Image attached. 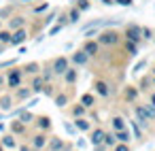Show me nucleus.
Segmentation results:
<instances>
[{"mask_svg":"<svg viewBox=\"0 0 155 151\" xmlns=\"http://www.w3.org/2000/svg\"><path fill=\"white\" fill-rule=\"evenodd\" d=\"M132 111H134L136 121H138L144 130H149V128L155 123V106H151L149 102H134V104H132Z\"/></svg>","mask_w":155,"mask_h":151,"instance_id":"obj_1","label":"nucleus"},{"mask_svg":"<svg viewBox=\"0 0 155 151\" xmlns=\"http://www.w3.org/2000/svg\"><path fill=\"white\" fill-rule=\"evenodd\" d=\"M96 41L100 43V47H117L123 41V34L117 28H100Z\"/></svg>","mask_w":155,"mask_h":151,"instance_id":"obj_2","label":"nucleus"},{"mask_svg":"<svg viewBox=\"0 0 155 151\" xmlns=\"http://www.w3.org/2000/svg\"><path fill=\"white\" fill-rule=\"evenodd\" d=\"M123 39L125 41H132V43H136V45H142V26L140 24H136V22H127V24H123Z\"/></svg>","mask_w":155,"mask_h":151,"instance_id":"obj_3","label":"nucleus"},{"mask_svg":"<svg viewBox=\"0 0 155 151\" xmlns=\"http://www.w3.org/2000/svg\"><path fill=\"white\" fill-rule=\"evenodd\" d=\"M24 70H21V66H11L9 70H7V87L9 89H15V87H19L21 83H24Z\"/></svg>","mask_w":155,"mask_h":151,"instance_id":"obj_4","label":"nucleus"},{"mask_svg":"<svg viewBox=\"0 0 155 151\" xmlns=\"http://www.w3.org/2000/svg\"><path fill=\"white\" fill-rule=\"evenodd\" d=\"M113 85L108 83V81H104V79H94V94L96 96H100V98H110L113 96Z\"/></svg>","mask_w":155,"mask_h":151,"instance_id":"obj_5","label":"nucleus"},{"mask_svg":"<svg viewBox=\"0 0 155 151\" xmlns=\"http://www.w3.org/2000/svg\"><path fill=\"white\" fill-rule=\"evenodd\" d=\"M47 140H49V136H47V132H34L32 136H30V147L34 149V151H43V149H47Z\"/></svg>","mask_w":155,"mask_h":151,"instance_id":"obj_6","label":"nucleus"},{"mask_svg":"<svg viewBox=\"0 0 155 151\" xmlns=\"http://www.w3.org/2000/svg\"><path fill=\"white\" fill-rule=\"evenodd\" d=\"M138 96H140V89H138L136 85H125V87H121V98H123L125 104L138 102Z\"/></svg>","mask_w":155,"mask_h":151,"instance_id":"obj_7","label":"nucleus"},{"mask_svg":"<svg viewBox=\"0 0 155 151\" xmlns=\"http://www.w3.org/2000/svg\"><path fill=\"white\" fill-rule=\"evenodd\" d=\"M81 49L94 60V58L100 55V49H102V47H100V43H98L96 39H83V47H81Z\"/></svg>","mask_w":155,"mask_h":151,"instance_id":"obj_8","label":"nucleus"},{"mask_svg":"<svg viewBox=\"0 0 155 151\" xmlns=\"http://www.w3.org/2000/svg\"><path fill=\"white\" fill-rule=\"evenodd\" d=\"M68 60H70V64H72V66H77V68H85V66L89 64V60H91V58H89L83 49H77L74 53H70V58H68Z\"/></svg>","mask_w":155,"mask_h":151,"instance_id":"obj_9","label":"nucleus"},{"mask_svg":"<svg viewBox=\"0 0 155 151\" xmlns=\"http://www.w3.org/2000/svg\"><path fill=\"white\" fill-rule=\"evenodd\" d=\"M68 66H70V60H68L66 55H58L55 60H51V68H53L55 77H62V75L68 70Z\"/></svg>","mask_w":155,"mask_h":151,"instance_id":"obj_10","label":"nucleus"},{"mask_svg":"<svg viewBox=\"0 0 155 151\" xmlns=\"http://www.w3.org/2000/svg\"><path fill=\"white\" fill-rule=\"evenodd\" d=\"M70 147L72 145H68L64 138H60V136H49V140H47V149L49 151H70Z\"/></svg>","mask_w":155,"mask_h":151,"instance_id":"obj_11","label":"nucleus"},{"mask_svg":"<svg viewBox=\"0 0 155 151\" xmlns=\"http://www.w3.org/2000/svg\"><path fill=\"white\" fill-rule=\"evenodd\" d=\"M34 128L38 132H51L53 130V121L49 115H36L34 117Z\"/></svg>","mask_w":155,"mask_h":151,"instance_id":"obj_12","label":"nucleus"},{"mask_svg":"<svg viewBox=\"0 0 155 151\" xmlns=\"http://www.w3.org/2000/svg\"><path fill=\"white\" fill-rule=\"evenodd\" d=\"M28 39H30V36H28V30H26V28H17V30H13V34H11V47L26 45Z\"/></svg>","mask_w":155,"mask_h":151,"instance_id":"obj_13","label":"nucleus"},{"mask_svg":"<svg viewBox=\"0 0 155 151\" xmlns=\"http://www.w3.org/2000/svg\"><path fill=\"white\" fill-rule=\"evenodd\" d=\"M13 106H15V96L9 94V92H2V94H0V111L9 113Z\"/></svg>","mask_w":155,"mask_h":151,"instance_id":"obj_14","label":"nucleus"},{"mask_svg":"<svg viewBox=\"0 0 155 151\" xmlns=\"http://www.w3.org/2000/svg\"><path fill=\"white\" fill-rule=\"evenodd\" d=\"M13 96H15V102H26L30 96H34V92L30 89V85H19L13 89Z\"/></svg>","mask_w":155,"mask_h":151,"instance_id":"obj_15","label":"nucleus"},{"mask_svg":"<svg viewBox=\"0 0 155 151\" xmlns=\"http://www.w3.org/2000/svg\"><path fill=\"white\" fill-rule=\"evenodd\" d=\"M26 24H28V19L24 17V15H17V13H13L9 19H7V28L9 30H17V28H26Z\"/></svg>","mask_w":155,"mask_h":151,"instance_id":"obj_16","label":"nucleus"},{"mask_svg":"<svg viewBox=\"0 0 155 151\" xmlns=\"http://www.w3.org/2000/svg\"><path fill=\"white\" fill-rule=\"evenodd\" d=\"M62 79H64V83H66V85H70V87H72V85H77V81H79V68L70 64V66H68V70L62 75Z\"/></svg>","mask_w":155,"mask_h":151,"instance_id":"obj_17","label":"nucleus"},{"mask_svg":"<svg viewBox=\"0 0 155 151\" xmlns=\"http://www.w3.org/2000/svg\"><path fill=\"white\" fill-rule=\"evenodd\" d=\"M9 128H11V132L15 134V136H26L28 134V123H24V121H19L17 117H13V121L9 123Z\"/></svg>","mask_w":155,"mask_h":151,"instance_id":"obj_18","label":"nucleus"},{"mask_svg":"<svg viewBox=\"0 0 155 151\" xmlns=\"http://www.w3.org/2000/svg\"><path fill=\"white\" fill-rule=\"evenodd\" d=\"M51 98H53V104H55L58 109H66V106L70 104V94H68V92H55Z\"/></svg>","mask_w":155,"mask_h":151,"instance_id":"obj_19","label":"nucleus"},{"mask_svg":"<svg viewBox=\"0 0 155 151\" xmlns=\"http://www.w3.org/2000/svg\"><path fill=\"white\" fill-rule=\"evenodd\" d=\"M68 26H79L81 24V17H83V11H79L74 5H70L68 7Z\"/></svg>","mask_w":155,"mask_h":151,"instance_id":"obj_20","label":"nucleus"},{"mask_svg":"<svg viewBox=\"0 0 155 151\" xmlns=\"http://www.w3.org/2000/svg\"><path fill=\"white\" fill-rule=\"evenodd\" d=\"M41 68H43V64H41V62H26V64L21 66L24 75H28V77H34V75H38V72H41Z\"/></svg>","mask_w":155,"mask_h":151,"instance_id":"obj_21","label":"nucleus"},{"mask_svg":"<svg viewBox=\"0 0 155 151\" xmlns=\"http://www.w3.org/2000/svg\"><path fill=\"white\" fill-rule=\"evenodd\" d=\"M72 121H74V126H77V130H79V132H87V134H89V132H91V128H94L87 115H85V117H77V119H72Z\"/></svg>","mask_w":155,"mask_h":151,"instance_id":"obj_22","label":"nucleus"},{"mask_svg":"<svg viewBox=\"0 0 155 151\" xmlns=\"http://www.w3.org/2000/svg\"><path fill=\"white\" fill-rule=\"evenodd\" d=\"M130 126H132V132H134V138L138 140V145L144 143V128L136 121V119H130Z\"/></svg>","mask_w":155,"mask_h":151,"instance_id":"obj_23","label":"nucleus"},{"mask_svg":"<svg viewBox=\"0 0 155 151\" xmlns=\"http://www.w3.org/2000/svg\"><path fill=\"white\" fill-rule=\"evenodd\" d=\"M140 92H149L153 87V77L151 75H138V85H136Z\"/></svg>","mask_w":155,"mask_h":151,"instance_id":"obj_24","label":"nucleus"},{"mask_svg":"<svg viewBox=\"0 0 155 151\" xmlns=\"http://www.w3.org/2000/svg\"><path fill=\"white\" fill-rule=\"evenodd\" d=\"M104 140V128H91V132H89V145L94 147V145H100Z\"/></svg>","mask_w":155,"mask_h":151,"instance_id":"obj_25","label":"nucleus"},{"mask_svg":"<svg viewBox=\"0 0 155 151\" xmlns=\"http://www.w3.org/2000/svg\"><path fill=\"white\" fill-rule=\"evenodd\" d=\"M15 138H17V136H15L13 132H9V134H2L0 143H2L5 149H17V140H15Z\"/></svg>","mask_w":155,"mask_h":151,"instance_id":"obj_26","label":"nucleus"},{"mask_svg":"<svg viewBox=\"0 0 155 151\" xmlns=\"http://www.w3.org/2000/svg\"><path fill=\"white\" fill-rule=\"evenodd\" d=\"M121 47H123V51L127 53V55H138V51H140V45H136V43H132V41H121Z\"/></svg>","mask_w":155,"mask_h":151,"instance_id":"obj_27","label":"nucleus"},{"mask_svg":"<svg viewBox=\"0 0 155 151\" xmlns=\"http://www.w3.org/2000/svg\"><path fill=\"white\" fill-rule=\"evenodd\" d=\"M43 87H45V81H43V77H41V72H38V75L32 77V81H30V89H32L34 94H43Z\"/></svg>","mask_w":155,"mask_h":151,"instance_id":"obj_28","label":"nucleus"},{"mask_svg":"<svg viewBox=\"0 0 155 151\" xmlns=\"http://www.w3.org/2000/svg\"><path fill=\"white\" fill-rule=\"evenodd\" d=\"M127 128V121L123 115H113L110 117V130H125Z\"/></svg>","mask_w":155,"mask_h":151,"instance_id":"obj_29","label":"nucleus"},{"mask_svg":"<svg viewBox=\"0 0 155 151\" xmlns=\"http://www.w3.org/2000/svg\"><path fill=\"white\" fill-rule=\"evenodd\" d=\"M58 13H60V9H51V11L45 15V19L41 22V28H49L51 24H55V19H58Z\"/></svg>","mask_w":155,"mask_h":151,"instance_id":"obj_30","label":"nucleus"},{"mask_svg":"<svg viewBox=\"0 0 155 151\" xmlns=\"http://www.w3.org/2000/svg\"><path fill=\"white\" fill-rule=\"evenodd\" d=\"M41 77H43L45 83H51V81H53L55 72H53V68H51V62H49V64H43V68H41Z\"/></svg>","mask_w":155,"mask_h":151,"instance_id":"obj_31","label":"nucleus"},{"mask_svg":"<svg viewBox=\"0 0 155 151\" xmlns=\"http://www.w3.org/2000/svg\"><path fill=\"white\" fill-rule=\"evenodd\" d=\"M87 115V109L81 104V102H74L72 106H70V117L72 119H77V117H85Z\"/></svg>","mask_w":155,"mask_h":151,"instance_id":"obj_32","label":"nucleus"},{"mask_svg":"<svg viewBox=\"0 0 155 151\" xmlns=\"http://www.w3.org/2000/svg\"><path fill=\"white\" fill-rule=\"evenodd\" d=\"M149 66V58H142V60H138L134 66H132V75L134 77H138V75H142V70Z\"/></svg>","mask_w":155,"mask_h":151,"instance_id":"obj_33","label":"nucleus"},{"mask_svg":"<svg viewBox=\"0 0 155 151\" xmlns=\"http://www.w3.org/2000/svg\"><path fill=\"white\" fill-rule=\"evenodd\" d=\"M79 102H81V104H83V106H85V109L89 111V109H94V106H96V96H94V94H87V92H85V94L81 96V100H79Z\"/></svg>","mask_w":155,"mask_h":151,"instance_id":"obj_34","label":"nucleus"},{"mask_svg":"<svg viewBox=\"0 0 155 151\" xmlns=\"http://www.w3.org/2000/svg\"><path fill=\"white\" fill-rule=\"evenodd\" d=\"M13 13H15V5H13V2L5 5V7H0V19H2V22H7Z\"/></svg>","mask_w":155,"mask_h":151,"instance_id":"obj_35","label":"nucleus"},{"mask_svg":"<svg viewBox=\"0 0 155 151\" xmlns=\"http://www.w3.org/2000/svg\"><path fill=\"white\" fill-rule=\"evenodd\" d=\"M113 132H115L117 143H130V140H132V134H130L127 128H125V130H113Z\"/></svg>","mask_w":155,"mask_h":151,"instance_id":"obj_36","label":"nucleus"},{"mask_svg":"<svg viewBox=\"0 0 155 151\" xmlns=\"http://www.w3.org/2000/svg\"><path fill=\"white\" fill-rule=\"evenodd\" d=\"M104 145H106V149H113L115 145H117V138H115V132L113 130H104V140H102Z\"/></svg>","mask_w":155,"mask_h":151,"instance_id":"obj_37","label":"nucleus"},{"mask_svg":"<svg viewBox=\"0 0 155 151\" xmlns=\"http://www.w3.org/2000/svg\"><path fill=\"white\" fill-rule=\"evenodd\" d=\"M11 34H13V30H9L7 26H2V28H0V43L11 47Z\"/></svg>","mask_w":155,"mask_h":151,"instance_id":"obj_38","label":"nucleus"},{"mask_svg":"<svg viewBox=\"0 0 155 151\" xmlns=\"http://www.w3.org/2000/svg\"><path fill=\"white\" fill-rule=\"evenodd\" d=\"M62 126H64V130H66V134H70L72 138H77L81 132L77 130V126H74V121H62Z\"/></svg>","mask_w":155,"mask_h":151,"instance_id":"obj_39","label":"nucleus"},{"mask_svg":"<svg viewBox=\"0 0 155 151\" xmlns=\"http://www.w3.org/2000/svg\"><path fill=\"white\" fill-rule=\"evenodd\" d=\"M72 5H74L79 11H83V13H85V11H89V9H91V0H74Z\"/></svg>","mask_w":155,"mask_h":151,"instance_id":"obj_40","label":"nucleus"},{"mask_svg":"<svg viewBox=\"0 0 155 151\" xmlns=\"http://www.w3.org/2000/svg\"><path fill=\"white\" fill-rule=\"evenodd\" d=\"M45 11H49V2H47V0H45V2H41V5H34V7H32V13H34V15H43Z\"/></svg>","mask_w":155,"mask_h":151,"instance_id":"obj_41","label":"nucleus"},{"mask_svg":"<svg viewBox=\"0 0 155 151\" xmlns=\"http://www.w3.org/2000/svg\"><path fill=\"white\" fill-rule=\"evenodd\" d=\"M62 30H64V26L55 22V24H51V26H49V30H47V36H55V34H60Z\"/></svg>","mask_w":155,"mask_h":151,"instance_id":"obj_42","label":"nucleus"},{"mask_svg":"<svg viewBox=\"0 0 155 151\" xmlns=\"http://www.w3.org/2000/svg\"><path fill=\"white\" fill-rule=\"evenodd\" d=\"M17 62H19V58H9V60H2V62H0V70H7V68L15 66Z\"/></svg>","mask_w":155,"mask_h":151,"instance_id":"obj_43","label":"nucleus"},{"mask_svg":"<svg viewBox=\"0 0 155 151\" xmlns=\"http://www.w3.org/2000/svg\"><path fill=\"white\" fill-rule=\"evenodd\" d=\"M98 32H100V28H98V26L87 28V30H83V39H96V36H98Z\"/></svg>","mask_w":155,"mask_h":151,"instance_id":"obj_44","label":"nucleus"},{"mask_svg":"<svg viewBox=\"0 0 155 151\" xmlns=\"http://www.w3.org/2000/svg\"><path fill=\"white\" fill-rule=\"evenodd\" d=\"M153 36H155V30L149 26H142V41H153Z\"/></svg>","mask_w":155,"mask_h":151,"instance_id":"obj_45","label":"nucleus"},{"mask_svg":"<svg viewBox=\"0 0 155 151\" xmlns=\"http://www.w3.org/2000/svg\"><path fill=\"white\" fill-rule=\"evenodd\" d=\"M113 151H132V149H130V143H117Z\"/></svg>","mask_w":155,"mask_h":151,"instance_id":"obj_46","label":"nucleus"},{"mask_svg":"<svg viewBox=\"0 0 155 151\" xmlns=\"http://www.w3.org/2000/svg\"><path fill=\"white\" fill-rule=\"evenodd\" d=\"M115 5H119V7H125V9H130V7L134 5V0H115Z\"/></svg>","mask_w":155,"mask_h":151,"instance_id":"obj_47","label":"nucleus"},{"mask_svg":"<svg viewBox=\"0 0 155 151\" xmlns=\"http://www.w3.org/2000/svg\"><path fill=\"white\" fill-rule=\"evenodd\" d=\"M17 151H34L30 147V143H24V145H17Z\"/></svg>","mask_w":155,"mask_h":151,"instance_id":"obj_48","label":"nucleus"},{"mask_svg":"<svg viewBox=\"0 0 155 151\" xmlns=\"http://www.w3.org/2000/svg\"><path fill=\"white\" fill-rule=\"evenodd\" d=\"M11 2L17 7V5H30V2H36V0H11Z\"/></svg>","mask_w":155,"mask_h":151,"instance_id":"obj_49","label":"nucleus"},{"mask_svg":"<svg viewBox=\"0 0 155 151\" xmlns=\"http://www.w3.org/2000/svg\"><path fill=\"white\" fill-rule=\"evenodd\" d=\"M85 145H87V143H85V138H81V136H77V147H79V149H83Z\"/></svg>","mask_w":155,"mask_h":151,"instance_id":"obj_50","label":"nucleus"},{"mask_svg":"<svg viewBox=\"0 0 155 151\" xmlns=\"http://www.w3.org/2000/svg\"><path fill=\"white\" fill-rule=\"evenodd\" d=\"M94 151H108V149H106L104 143H100V145H94Z\"/></svg>","mask_w":155,"mask_h":151,"instance_id":"obj_51","label":"nucleus"},{"mask_svg":"<svg viewBox=\"0 0 155 151\" xmlns=\"http://www.w3.org/2000/svg\"><path fill=\"white\" fill-rule=\"evenodd\" d=\"M149 104L155 106V92H149Z\"/></svg>","mask_w":155,"mask_h":151,"instance_id":"obj_52","label":"nucleus"},{"mask_svg":"<svg viewBox=\"0 0 155 151\" xmlns=\"http://www.w3.org/2000/svg\"><path fill=\"white\" fill-rule=\"evenodd\" d=\"M100 2H102L104 7H113V5H115V0H100Z\"/></svg>","mask_w":155,"mask_h":151,"instance_id":"obj_53","label":"nucleus"},{"mask_svg":"<svg viewBox=\"0 0 155 151\" xmlns=\"http://www.w3.org/2000/svg\"><path fill=\"white\" fill-rule=\"evenodd\" d=\"M5 49H7V45H2V43H0V55L5 53Z\"/></svg>","mask_w":155,"mask_h":151,"instance_id":"obj_54","label":"nucleus"},{"mask_svg":"<svg viewBox=\"0 0 155 151\" xmlns=\"http://www.w3.org/2000/svg\"><path fill=\"white\" fill-rule=\"evenodd\" d=\"M5 128H7V126H5L2 121H0V132H5Z\"/></svg>","mask_w":155,"mask_h":151,"instance_id":"obj_55","label":"nucleus"},{"mask_svg":"<svg viewBox=\"0 0 155 151\" xmlns=\"http://www.w3.org/2000/svg\"><path fill=\"white\" fill-rule=\"evenodd\" d=\"M151 77H153V87H155V72H153V75H151Z\"/></svg>","mask_w":155,"mask_h":151,"instance_id":"obj_56","label":"nucleus"},{"mask_svg":"<svg viewBox=\"0 0 155 151\" xmlns=\"http://www.w3.org/2000/svg\"><path fill=\"white\" fill-rule=\"evenodd\" d=\"M0 151H7V149H5V147H2V143H0Z\"/></svg>","mask_w":155,"mask_h":151,"instance_id":"obj_57","label":"nucleus"},{"mask_svg":"<svg viewBox=\"0 0 155 151\" xmlns=\"http://www.w3.org/2000/svg\"><path fill=\"white\" fill-rule=\"evenodd\" d=\"M0 28H2V19H0Z\"/></svg>","mask_w":155,"mask_h":151,"instance_id":"obj_58","label":"nucleus"},{"mask_svg":"<svg viewBox=\"0 0 155 151\" xmlns=\"http://www.w3.org/2000/svg\"><path fill=\"white\" fill-rule=\"evenodd\" d=\"M153 45H155V36H153Z\"/></svg>","mask_w":155,"mask_h":151,"instance_id":"obj_59","label":"nucleus"},{"mask_svg":"<svg viewBox=\"0 0 155 151\" xmlns=\"http://www.w3.org/2000/svg\"><path fill=\"white\" fill-rule=\"evenodd\" d=\"M72 2H74V0H70V5H72Z\"/></svg>","mask_w":155,"mask_h":151,"instance_id":"obj_60","label":"nucleus"}]
</instances>
